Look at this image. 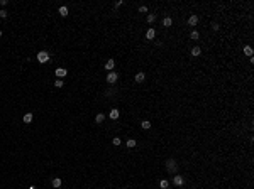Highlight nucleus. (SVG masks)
I'll use <instances>...</instances> for the list:
<instances>
[{
    "label": "nucleus",
    "mask_w": 254,
    "mask_h": 189,
    "mask_svg": "<svg viewBox=\"0 0 254 189\" xmlns=\"http://www.w3.org/2000/svg\"><path fill=\"white\" fill-rule=\"evenodd\" d=\"M166 169H168L169 174H176V171H178L176 161H174V159H169V161H166Z\"/></svg>",
    "instance_id": "f257e3e1"
},
{
    "label": "nucleus",
    "mask_w": 254,
    "mask_h": 189,
    "mask_svg": "<svg viewBox=\"0 0 254 189\" xmlns=\"http://www.w3.org/2000/svg\"><path fill=\"white\" fill-rule=\"evenodd\" d=\"M37 61H39L41 64L48 63V61H49V54L46 51H39V52H37Z\"/></svg>",
    "instance_id": "f03ea898"
},
{
    "label": "nucleus",
    "mask_w": 254,
    "mask_h": 189,
    "mask_svg": "<svg viewBox=\"0 0 254 189\" xmlns=\"http://www.w3.org/2000/svg\"><path fill=\"white\" fill-rule=\"evenodd\" d=\"M119 79V74L117 73H113V71H110L109 74H107V81H109L110 85H113V83H115V81Z\"/></svg>",
    "instance_id": "7ed1b4c3"
},
{
    "label": "nucleus",
    "mask_w": 254,
    "mask_h": 189,
    "mask_svg": "<svg viewBox=\"0 0 254 189\" xmlns=\"http://www.w3.org/2000/svg\"><path fill=\"white\" fill-rule=\"evenodd\" d=\"M54 74H56V76L61 79V78H65L66 74H68V69H65V68H58L56 71H54Z\"/></svg>",
    "instance_id": "20e7f679"
},
{
    "label": "nucleus",
    "mask_w": 254,
    "mask_h": 189,
    "mask_svg": "<svg viewBox=\"0 0 254 189\" xmlns=\"http://www.w3.org/2000/svg\"><path fill=\"white\" fill-rule=\"evenodd\" d=\"M173 184H174V186H183V184H185V179H183V176H178V174H176V176L173 177Z\"/></svg>",
    "instance_id": "39448f33"
},
{
    "label": "nucleus",
    "mask_w": 254,
    "mask_h": 189,
    "mask_svg": "<svg viewBox=\"0 0 254 189\" xmlns=\"http://www.w3.org/2000/svg\"><path fill=\"white\" fill-rule=\"evenodd\" d=\"M119 115H120V112H119L117 108H113V110H110V113H109V117L112 118V120H117L119 118Z\"/></svg>",
    "instance_id": "423d86ee"
},
{
    "label": "nucleus",
    "mask_w": 254,
    "mask_h": 189,
    "mask_svg": "<svg viewBox=\"0 0 254 189\" xmlns=\"http://www.w3.org/2000/svg\"><path fill=\"white\" fill-rule=\"evenodd\" d=\"M113 66H115V61H113V59H109V61H107V63H105V69H107V71H112V69H113Z\"/></svg>",
    "instance_id": "0eeeda50"
},
{
    "label": "nucleus",
    "mask_w": 254,
    "mask_h": 189,
    "mask_svg": "<svg viewBox=\"0 0 254 189\" xmlns=\"http://www.w3.org/2000/svg\"><path fill=\"white\" fill-rule=\"evenodd\" d=\"M200 54H202V47H198V46H195V47L191 49V56H193V57H198Z\"/></svg>",
    "instance_id": "6e6552de"
},
{
    "label": "nucleus",
    "mask_w": 254,
    "mask_h": 189,
    "mask_svg": "<svg viewBox=\"0 0 254 189\" xmlns=\"http://www.w3.org/2000/svg\"><path fill=\"white\" fill-rule=\"evenodd\" d=\"M154 36H156V32H154V29H147V32H146V39L147 41H151V39H154Z\"/></svg>",
    "instance_id": "1a4fd4ad"
},
{
    "label": "nucleus",
    "mask_w": 254,
    "mask_h": 189,
    "mask_svg": "<svg viewBox=\"0 0 254 189\" xmlns=\"http://www.w3.org/2000/svg\"><path fill=\"white\" fill-rule=\"evenodd\" d=\"M134 79H136V83H142V81L146 79V74H144V73H137Z\"/></svg>",
    "instance_id": "9d476101"
},
{
    "label": "nucleus",
    "mask_w": 254,
    "mask_h": 189,
    "mask_svg": "<svg viewBox=\"0 0 254 189\" xmlns=\"http://www.w3.org/2000/svg\"><path fill=\"white\" fill-rule=\"evenodd\" d=\"M188 24H190V25H197V24H198V17H197V15H190Z\"/></svg>",
    "instance_id": "9b49d317"
},
{
    "label": "nucleus",
    "mask_w": 254,
    "mask_h": 189,
    "mask_svg": "<svg viewBox=\"0 0 254 189\" xmlns=\"http://www.w3.org/2000/svg\"><path fill=\"white\" fill-rule=\"evenodd\" d=\"M171 24H173L171 17H164V19H163V25H164V27H171Z\"/></svg>",
    "instance_id": "f8f14e48"
},
{
    "label": "nucleus",
    "mask_w": 254,
    "mask_h": 189,
    "mask_svg": "<svg viewBox=\"0 0 254 189\" xmlns=\"http://www.w3.org/2000/svg\"><path fill=\"white\" fill-rule=\"evenodd\" d=\"M244 54L249 57H252V47L251 46H244Z\"/></svg>",
    "instance_id": "ddd939ff"
},
{
    "label": "nucleus",
    "mask_w": 254,
    "mask_h": 189,
    "mask_svg": "<svg viewBox=\"0 0 254 189\" xmlns=\"http://www.w3.org/2000/svg\"><path fill=\"white\" fill-rule=\"evenodd\" d=\"M22 122H25V123H31V122H32V113H25L24 118H22Z\"/></svg>",
    "instance_id": "4468645a"
},
{
    "label": "nucleus",
    "mask_w": 254,
    "mask_h": 189,
    "mask_svg": "<svg viewBox=\"0 0 254 189\" xmlns=\"http://www.w3.org/2000/svg\"><path fill=\"white\" fill-rule=\"evenodd\" d=\"M51 184H52V187H59L61 186V179L59 177H54V179L51 181Z\"/></svg>",
    "instance_id": "2eb2a0df"
},
{
    "label": "nucleus",
    "mask_w": 254,
    "mask_h": 189,
    "mask_svg": "<svg viewBox=\"0 0 254 189\" xmlns=\"http://www.w3.org/2000/svg\"><path fill=\"white\" fill-rule=\"evenodd\" d=\"M59 15L61 17H66V15H68V7H65V5L59 7Z\"/></svg>",
    "instance_id": "dca6fc26"
},
{
    "label": "nucleus",
    "mask_w": 254,
    "mask_h": 189,
    "mask_svg": "<svg viewBox=\"0 0 254 189\" xmlns=\"http://www.w3.org/2000/svg\"><path fill=\"white\" fill-rule=\"evenodd\" d=\"M141 127H142L144 130H149V128H151V122H147V120H142V122H141Z\"/></svg>",
    "instance_id": "f3484780"
},
{
    "label": "nucleus",
    "mask_w": 254,
    "mask_h": 189,
    "mask_svg": "<svg viewBox=\"0 0 254 189\" xmlns=\"http://www.w3.org/2000/svg\"><path fill=\"white\" fill-rule=\"evenodd\" d=\"M168 186H169V182L166 181V179H161V181H159V187L161 189H168Z\"/></svg>",
    "instance_id": "a211bd4d"
},
{
    "label": "nucleus",
    "mask_w": 254,
    "mask_h": 189,
    "mask_svg": "<svg viewBox=\"0 0 254 189\" xmlns=\"http://www.w3.org/2000/svg\"><path fill=\"white\" fill-rule=\"evenodd\" d=\"M103 120H105V115H103V113H98L97 117H95V122H97V123H102Z\"/></svg>",
    "instance_id": "6ab92c4d"
},
{
    "label": "nucleus",
    "mask_w": 254,
    "mask_h": 189,
    "mask_svg": "<svg viewBox=\"0 0 254 189\" xmlns=\"http://www.w3.org/2000/svg\"><path fill=\"white\" fill-rule=\"evenodd\" d=\"M127 147H129V149H134V147H136V140H134V138H129V140H127Z\"/></svg>",
    "instance_id": "aec40b11"
},
{
    "label": "nucleus",
    "mask_w": 254,
    "mask_h": 189,
    "mask_svg": "<svg viewBox=\"0 0 254 189\" xmlns=\"http://www.w3.org/2000/svg\"><path fill=\"white\" fill-rule=\"evenodd\" d=\"M154 20H156V15H154V14H149V15H147V24H153Z\"/></svg>",
    "instance_id": "412c9836"
},
{
    "label": "nucleus",
    "mask_w": 254,
    "mask_h": 189,
    "mask_svg": "<svg viewBox=\"0 0 254 189\" xmlns=\"http://www.w3.org/2000/svg\"><path fill=\"white\" fill-rule=\"evenodd\" d=\"M198 37H200V34H198V32H197V31H193V32L190 34V39H193V41H197V39H198Z\"/></svg>",
    "instance_id": "4be33fe9"
},
{
    "label": "nucleus",
    "mask_w": 254,
    "mask_h": 189,
    "mask_svg": "<svg viewBox=\"0 0 254 189\" xmlns=\"http://www.w3.org/2000/svg\"><path fill=\"white\" fill-rule=\"evenodd\" d=\"M63 85H65V83H63V79H56V81H54V86H56V88H61Z\"/></svg>",
    "instance_id": "5701e85b"
},
{
    "label": "nucleus",
    "mask_w": 254,
    "mask_h": 189,
    "mask_svg": "<svg viewBox=\"0 0 254 189\" xmlns=\"http://www.w3.org/2000/svg\"><path fill=\"white\" fill-rule=\"evenodd\" d=\"M112 144H113V145H120V144H122V140H120L119 137H115V138L112 140Z\"/></svg>",
    "instance_id": "b1692460"
},
{
    "label": "nucleus",
    "mask_w": 254,
    "mask_h": 189,
    "mask_svg": "<svg viewBox=\"0 0 254 189\" xmlns=\"http://www.w3.org/2000/svg\"><path fill=\"white\" fill-rule=\"evenodd\" d=\"M139 12H141V14H146V12H147V7L141 5V7H139Z\"/></svg>",
    "instance_id": "393cba45"
},
{
    "label": "nucleus",
    "mask_w": 254,
    "mask_h": 189,
    "mask_svg": "<svg viewBox=\"0 0 254 189\" xmlns=\"http://www.w3.org/2000/svg\"><path fill=\"white\" fill-rule=\"evenodd\" d=\"M124 5V0H119V2H115V7H122Z\"/></svg>",
    "instance_id": "a878e982"
},
{
    "label": "nucleus",
    "mask_w": 254,
    "mask_h": 189,
    "mask_svg": "<svg viewBox=\"0 0 254 189\" xmlns=\"http://www.w3.org/2000/svg\"><path fill=\"white\" fill-rule=\"evenodd\" d=\"M0 17H2V19H5V17H7V12H5V10H0Z\"/></svg>",
    "instance_id": "bb28decb"
},
{
    "label": "nucleus",
    "mask_w": 254,
    "mask_h": 189,
    "mask_svg": "<svg viewBox=\"0 0 254 189\" xmlns=\"http://www.w3.org/2000/svg\"><path fill=\"white\" fill-rule=\"evenodd\" d=\"M29 189H37V187H36V186H31V187H29Z\"/></svg>",
    "instance_id": "cd10ccee"
},
{
    "label": "nucleus",
    "mask_w": 254,
    "mask_h": 189,
    "mask_svg": "<svg viewBox=\"0 0 254 189\" xmlns=\"http://www.w3.org/2000/svg\"><path fill=\"white\" fill-rule=\"evenodd\" d=\"M0 37H2V31H0Z\"/></svg>",
    "instance_id": "c85d7f7f"
}]
</instances>
